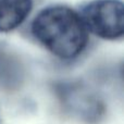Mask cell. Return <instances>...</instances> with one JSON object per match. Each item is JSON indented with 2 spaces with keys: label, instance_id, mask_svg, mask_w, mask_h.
<instances>
[{
  "label": "cell",
  "instance_id": "6da1fadb",
  "mask_svg": "<svg viewBox=\"0 0 124 124\" xmlns=\"http://www.w3.org/2000/svg\"><path fill=\"white\" fill-rule=\"evenodd\" d=\"M33 33L47 49L63 59L76 57L87 41V32L82 19L63 7L41 11L34 20Z\"/></svg>",
  "mask_w": 124,
  "mask_h": 124
},
{
  "label": "cell",
  "instance_id": "7a4b0ae2",
  "mask_svg": "<svg viewBox=\"0 0 124 124\" xmlns=\"http://www.w3.org/2000/svg\"><path fill=\"white\" fill-rule=\"evenodd\" d=\"M81 19L85 27L103 38L114 39L123 34V4L118 0L92 2L83 10Z\"/></svg>",
  "mask_w": 124,
  "mask_h": 124
},
{
  "label": "cell",
  "instance_id": "3957f363",
  "mask_svg": "<svg viewBox=\"0 0 124 124\" xmlns=\"http://www.w3.org/2000/svg\"><path fill=\"white\" fill-rule=\"evenodd\" d=\"M32 0H0V32L13 30L30 13Z\"/></svg>",
  "mask_w": 124,
  "mask_h": 124
}]
</instances>
